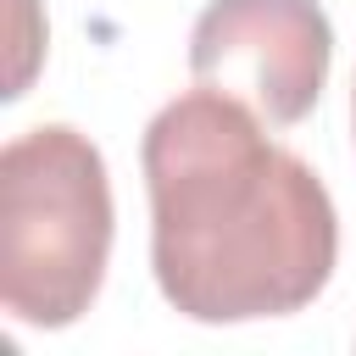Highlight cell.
<instances>
[{
  "instance_id": "cell-1",
  "label": "cell",
  "mask_w": 356,
  "mask_h": 356,
  "mask_svg": "<svg viewBox=\"0 0 356 356\" xmlns=\"http://www.w3.org/2000/svg\"><path fill=\"white\" fill-rule=\"evenodd\" d=\"M150 195V273L189 323H256L312 306L339 261L323 178L217 89L167 100L139 145Z\"/></svg>"
},
{
  "instance_id": "cell-2",
  "label": "cell",
  "mask_w": 356,
  "mask_h": 356,
  "mask_svg": "<svg viewBox=\"0 0 356 356\" xmlns=\"http://www.w3.org/2000/svg\"><path fill=\"white\" fill-rule=\"evenodd\" d=\"M106 156L72 122H39L0 150V306L28 328L78 323L111 261Z\"/></svg>"
},
{
  "instance_id": "cell-3",
  "label": "cell",
  "mask_w": 356,
  "mask_h": 356,
  "mask_svg": "<svg viewBox=\"0 0 356 356\" xmlns=\"http://www.w3.org/2000/svg\"><path fill=\"white\" fill-rule=\"evenodd\" d=\"M334 67V28L317 0H211L189 28L195 83L245 100L267 128L312 117Z\"/></svg>"
},
{
  "instance_id": "cell-4",
  "label": "cell",
  "mask_w": 356,
  "mask_h": 356,
  "mask_svg": "<svg viewBox=\"0 0 356 356\" xmlns=\"http://www.w3.org/2000/svg\"><path fill=\"white\" fill-rule=\"evenodd\" d=\"M350 122H356V83H350Z\"/></svg>"
}]
</instances>
